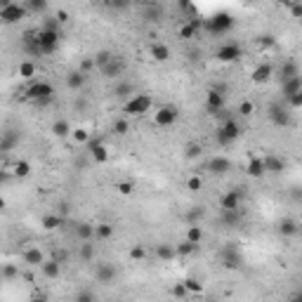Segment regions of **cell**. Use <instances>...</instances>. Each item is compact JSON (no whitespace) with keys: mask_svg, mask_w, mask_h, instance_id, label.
Returning a JSON list of instances; mask_svg holds the SVG:
<instances>
[{"mask_svg":"<svg viewBox=\"0 0 302 302\" xmlns=\"http://www.w3.org/2000/svg\"><path fill=\"white\" fill-rule=\"evenodd\" d=\"M187 189H189V191H201V189H203V180H201V177H198V175H191V177H189V180H187Z\"/></svg>","mask_w":302,"mask_h":302,"instance_id":"f907efd6","label":"cell"},{"mask_svg":"<svg viewBox=\"0 0 302 302\" xmlns=\"http://www.w3.org/2000/svg\"><path fill=\"white\" fill-rule=\"evenodd\" d=\"M24 5H26V10L29 12H36V14L47 10V2H45V0H26Z\"/></svg>","mask_w":302,"mask_h":302,"instance_id":"ee69618b","label":"cell"},{"mask_svg":"<svg viewBox=\"0 0 302 302\" xmlns=\"http://www.w3.org/2000/svg\"><path fill=\"white\" fill-rule=\"evenodd\" d=\"M74 302H97V295L92 291H80V293H76Z\"/></svg>","mask_w":302,"mask_h":302,"instance_id":"816d5d0a","label":"cell"},{"mask_svg":"<svg viewBox=\"0 0 302 302\" xmlns=\"http://www.w3.org/2000/svg\"><path fill=\"white\" fill-rule=\"evenodd\" d=\"M279 76H281V83H286V80H293V78H298L300 76V69L298 64L293 62V59H286L279 69Z\"/></svg>","mask_w":302,"mask_h":302,"instance_id":"603a6c76","label":"cell"},{"mask_svg":"<svg viewBox=\"0 0 302 302\" xmlns=\"http://www.w3.org/2000/svg\"><path fill=\"white\" fill-rule=\"evenodd\" d=\"M57 19L64 24V22H69V14H66V12H57Z\"/></svg>","mask_w":302,"mask_h":302,"instance_id":"6125c7cd","label":"cell"},{"mask_svg":"<svg viewBox=\"0 0 302 302\" xmlns=\"http://www.w3.org/2000/svg\"><path fill=\"white\" fill-rule=\"evenodd\" d=\"M288 107H291V109H300L302 107V90L293 99H288Z\"/></svg>","mask_w":302,"mask_h":302,"instance_id":"680465c9","label":"cell"},{"mask_svg":"<svg viewBox=\"0 0 302 302\" xmlns=\"http://www.w3.org/2000/svg\"><path fill=\"white\" fill-rule=\"evenodd\" d=\"M95 231H97V225H90V222L76 225V236L80 238V241H92V238H95Z\"/></svg>","mask_w":302,"mask_h":302,"instance_id":"83f0119b","label":"cell"},{"mask_svg":"<svg viewBox=\"0 0 302 302\" xmlns=\"http://www.w3.org/2000/svg\"><path fill=\"white\" fill-rule=\"evenodd\" d=\"M225 104H226L225 92H220V90H215V87H210V90H208V95H205V109H208L210 113H222V111H225Z\"/></svg>","mask_w":302,"mask_h":302,"instance_id":"8fae6325","label":"cell"},{"mask_svg":"<svg viewBox=\"0 0 302 302\" xmlns=\"http://www.w3.org/2000/svg\"><path fill=\"white\" fill-rule=\"evenodd\" d=\"M288 302H302V293H298V295H295V298H291Z\"/></svg>","mask_w":302,"mask_h":302,"instance_id":"e7e4bbea","label":"cell"},{"mask_svg":"<svg viewBox=\"0 0 302 302\" xmlns=\"http://www.w3.org/2000/svg\"><path fill=\"white\" fill-rule=\"evenodd\" d=\"M300 90H302V76L293 78V80H286V83H281V95H283L286 99H293Z\"/></svg>","mask_w":302,"mask_h":302,"instance_id":"7402d4cb","label":"cell"},{"mask_svg":"<svg viewBox=\"0 0 302 302\" xmlns=\"http://www.w3.org/2000/svg\"><path fill=\"white\" fill-rule=\"evenodd\" d=\"M95 255H97V248H95L92 241H83V243L78 246V258L83 260V262H92Z\"/></svg>","mask_w":302,"mask_h":302,"instance_id":"f1b7e54d","label":"cell"},{"mask_svg":"<svg viewBox=\"0 0 302 302\" xmlns=\"http://www.w3.org/2000/svg\"><path fill=\"white\" fill-rule=\"evenodd\" d=\"M2 279L5 281H12V279H19V267L17 264H2Z\"/></svg>","mask_w":302,"mask_h":302,"instance_id":"60d3db41","label":"cell"},{"mask_svg":"<svg viewBox=\"0 0 302 302\" xmlns=\"http://www.w3.org/2000/svg\"><path fill=\"white\" fill-rule=\"evenodd\" d=\"M170 293H173V298H187V295H189V291H187V286H184V283H175Z\"/></svg>","mask_w":302,"mask_h":302,"instance_id":"9f6ffc18","label":"cell"},{"mask_svg":"<svg viewBox=\"0 0 302 302\" xmlns=\"http://www.w3.org/2000/svg\"><path fill=\"white\" fill-rule=\"evenodd\" d=\"M26 99L36 102L38 107H45L54 99V87L47 80H33L31 85L26 87Z\"/></svg>","mask_w":302,"mask_h":302,"instance_id":"6da1fadb","label":"cell"},{"mask_svg":"<svg viewBox=\"0 0 302 302\" xmlns=\"http://www.w3.org/2000/svg\"><path fill=\"white\" fill-rule=\"evenodd\" d=\"M175 255H177L175 246H168V243H158V246H156V258L163 260V262H170Z\"/></svg>","mask_w":302,"mask_h":302,"instance_id":"4dcf8cb0","label":"cell"},{"mask_svg":"<svg viewBox=\"0 0 302 302\" xmlns=\"http://www.w3.org/2000/svg\"><path fill=\"white\" fill-rule=\"evenodd\" d=\"M286 7L291 10L293 19H302V2H286Z\"/></svg>","mask_w":302,"mask_h":302,"instance_id":"11a10c76","label":"cell"},{"mask_svg":"<svg viewBox=\"0 0 302 302\" xmlns=\"http://www.w3.org/2000/svg\"><path fill=\"white\" fill-rule=\"evenodd\" d=\"M149 54H151V59L153 62H168L173 54H170V47L168 45H163V43H151L149 45Z\"/></svg>","mask_w":302,"mask_h":302,"instance_id":"44dd1931","label":"cell"},{"mask_svg":"<svg viewBox=\"0 0 302 302\" xmlns=\"http://www.w3.org/2000/svg\"><path fill=\"white\" fill-rule=\"evenodd\" d=\"M184 286H187V291L189 293H203V283L198 279H194V276H189V279H184L182 281Z\"/></svg>","mask_w":302,"mask_h":302,"instance_id":"c3c4849f","label":"cell"},{"mask_svg":"<svg viewBox=\"0 0 302 302\" xmlns=\"http://www.w3.org/2000/svg\"><path fill=\"white\" fill-rule=\"evenodd\" d=\"M241 137V125L234 118H226L222 123V128L217 130V144L220 147H229L231 142H236Z\"/></svg>","mask_w":302,"mask_h":302,"instance_id":"277c9868","label":"cell"},{"mask_svg":"<svg viewBox=\"0 0 302 302\" xmlns=\"http://www.w3.org/2000/svg\"><path fill=\"white\" fill-rule=\"evenodd\" d=\"M22 260H24V264H29V267H43L45 255H43V250L40 248H26Z\"/></svg>","mask_w":302,"mask_h":302,"instance_id":"d6986e66","label":"cell"},{"mask_svg":"<svg viewBox=\"0 0 302 302\" xmlns=\"http://www.w3.org/2000/svg\"><path fill=\"white\" fill-rule=\"evenodd\" d=\"M92 69H97V64H95V57H85V59L80 62V69H78V71L87 76L90 71H92Z\"/></svg>","mask_w":302,"mask_h":302,"instance_id":"f5cc1de1","label":"cell"},{"mask_svg":"<svg viewBox=\"0 0 302 302\" xmlns=\"http://www.w3.org/2000/svg\"><path fill=\"white\" fill-rule=\"evenodd\" d=\"M95 238H97V241H109V238H113V225H109V222H99L97 231H95Z\"/></svg>","mask_w":302,"mask_h":302,"instance_id":"d6a6232c","label":"cell"},{"mask_svg":"<svg viewBox=\"0 0 302 302\" xmlns=\"http://www.w3.org/2000/svg\"><path fill=\"white\" fill-rule=\"evenodd\" d=\"M17 144H19V135H17V132H5V135H2V142H0V151L7 153V151H12Z\"/></svg>","mask_w":302,"mask_h":302,"instance_id":"1f68e13d","label":"cell"},{"mask_svg":"<svg viewBox=\"0 0 302 302\" xmlns=\"http://www.w3.org/2000/svg\"><path fill=\"white\" fill-rule=\"evenodd\" d=\"M180 10H182V12H187V14H194V12H196V7H194V5H191V2H187V0H182V2H180Z\"/></svg>","mask_w":302,"mask_h":302,"instance_id":"91938a15","label":"cell"},{"mask_svg":"<svg viewBox=\"0 0 302 302\" xmlns=\"http://www.w3.org/2000/svg\"><path fill=\"white\" fill-rule=\"evenodd\" d=\"M246 198V191H241V187L229 189L220 196V210H241V201Z\"/></svg>","mask_w":302,"mask_h":302,"instance_id":"ba28073f","label":"cell"},{"mask_svg":"<svg viewBox=\"0 0 302 302\" xmlns=\"http://www.w3.org/2000/svg\"><path fill=\"white\" fill-rule=\"evenodd\" d=\"M217 62H225V64H234V62H238L241 57H243V50H241V45L238 43H225L217 47Z\"/></svg>","mask_w":302,"mask_h":302,"instance_id":"52a82bcc","label":"cell"},{"mask_svg":"<svg viewBox=\"0 0 302 302\" xmlns=\"http://www.w3.org/2000/svg\"><path fill=\"white\" fill-rule=\"evenodd\" d=\"M113 57H116V54L111 52V50H99V52L95 54V64H97V69H104Z\"/></svg>","mask_w":302,"mask_h":302,"instance_id":"f35d334b","label":"cell"},{"mask_svg":"<svg viewBox=\"0 0 302 302\" xmlns=\"http://www.w3.org/2000/svg\"><path fill=\"white\" fill-rule=\"evenodd\" d=\"M253 113H255V104H253V102H248V99H243V102L238 104V116L248 118V116H253Z\"/></svg>","mask_w":302,"mask_h":302,"instance_id":"7dc6e473","label":"cell"},{"mask_svg":"<svg viewBox=\"0 0 302 302\" xmlns=\"http://www.w3.org/2000/svg\"><path fill=\"white\" fill-rule=\"evenodd\" d=\"M113 97L116 99H132L135 97V85L132 83H128V80H123V83H118V85L113 87Z\"/></svg>","mask_w":302,"mask_h":302,"instance_id":"4316f807","label":"cell"},{"mask_svg":"<svg viewBox=\"0 0 302 302\" xmlns=\"http://www.w3.org/2000/svg\"><path fill=\"white\" fill-rule=\"evenodd\" d=\"M40 271H43L45 279H59V276H62V264H59L57 260H45Z\"/></svg>","mask_w":302,"mask_h":302,"instance_id":"484cf974","label":"cell"},{"mask_svg":"<svg viewBox=\"0 0 302 302\" xmlns=\"http://www.w3.org/2000/svg\"><path fill=\"white\" fill-rule=\"evenodd\" d=\"M279 234L281 236H295V234H298V225H295L293 220H283L279 225Z\"/></svg>","mask_w":302,"mask_h":302,"instance_id":"ab89813d","label":"cell"},{"mask_svg":"<svg viewBox=\"0 0 302 302\" xmlns=\"http://www.w3.org/2000/svg\"><path fill=\"white\" fill-rule=\"evenodd\" d=\"M151 109V95H135L132 99H128L125 102V107H123V111L128 113V116H144L147 111Z\"/></svg>","mask_w":302,"mask_h":302,"instance_id":"8992f818","label":"cell"},{"mask_svg":"<svg viewBox=\"0 0 302 302\" xmlns=\"http://www.w3.org/2000/svg\"><path fill=\"white\" fill-rule=\"evenodd\" d=\"M107 7H111V10H125V7H130V2H107Z\"/></svg>","mask_w":302,"mask_h":302,"instance_id":"94428289","label":"cell"},{"mask_svg":"<svg viewBox=\"0 0 302 302\" xmlns=\"http://www.w3.org/2000/svg\"><path fill=\"white\" fill-rule=\"evenodd\" d=\"M62 40V31H47V29H38V45L43 54H54Z\"/></svg>","mask_w":302,"mask_h":302,"instance_id":"5b68a950","label":"cell"},{"mask_svg":"<svg viewBox=\"0 0 302 302\" xmlns=\"http://www.w3.org/2000/svg\"><path fill=\"white\" fill-rule=\"evenodd\" d=\"M203 29L208 33H213V36H225L226 31H231V29H234V17H231V14H226V12H217L215 17L205 19Z\"/></svg>","mask_w":302,"mask_h":302,"instance_id":"7a4b0ae2","label":"cell"},{"mask_svg":"<svg viewBox=\"0 0 302 302\" xmlns=\"http://www.w3.org/2000/svg\"><path fill=\"white\" fill-rule=\"evenodd\" d=\"M267 116H269V120L276 128H288V125H291V113H288V109L283 107V104H279V102L271 104Z\"/></svg>","mask_w":302,"mask_h":302,"instance_id":"7c38bea8","label":"cell"},{"mask_svg":"<svg viewBox=\"0 0 302 302\" xmlns=\"http://www.w3.org/2000/svg\"><path fill=\"white\" fill-rule=\"evenodd\" d=\"M201 238H203V229L198 225H189L187 226V241L189 243H194V246H198L201 243Z\"/></svg>","mask_w":302,"mask_h":302,"instance_id":"836d02e7","label":"cell"},{"mask_svg":"<svg viewBox=\"0 0 302 302\" xmlns=\"http://www.w3.org/2000/svg\"><path fill=\"white\" fill-rule=\"evenodd\" d=\"M87 147H90V156H92V161L95 163H107L109 161V149L99 140H90L87 142Z\"/></svg>","mask_w":302,"mask_h":302,"instance_id":"ac0fdd59","label":"cell"},{"mask_svg":"<svg viewBox=\"0 0 302 302\" xmlns=\"http://www.w3.org/2000/svg\"><path fill=\"white\" fill-rule=\"evenodd\" d=\"M246 173H248V177H262V175L267 173L264 170V158H260V156H250L248 165H246Z\"/></svg>","mask_w":302,"mask_h":302,"instance_id":"cb8c5ba5","label":"cell"},{"mask_svg":"<svg viewBox=\"0 0 302 302\" xmlns=\"http://www.w3.org/2000/svg\"><path fill=\"white\" fill-rule=\"evenodd\" d=\"M144 255H147V253H144V248H142V246L130 248V258H132V260H144Z\"/></svg>","mask_w":302,"mask_h":302,"instance_id":"6f0895ef","label":"cell"},{"mask_svg":"<svg viewBox=\"0 0 302 302\" xmlns=\"http://www.w3.org/2000/svg\"><path fill=\"white\" fill-rule=\"evenodd\" d=\"M26 14H29V10H26L24 2H10V0H5L0 5V19H2V24H17V22H22Z\"/></svg>","mask_w":302,"mask_h":302,"instance_id":"3957f363","label":"cell"},{"mask_svg":"<svg viewBox=\"0 0 302 302\" xmlns=\"http://www.w3.org/2000/svg\"><path fill=\"white\" fill-rule=\"evenodd\" d=\"M175 250H177V255H182V258H187V255H191V253L196 250V246H194V243H189V241L184 238L182 243H177V246H175Z\"/></svg>","mask_w":302,"mask_h":302,"instance_id":"bcb514c9","label":"cell"},{"mask_svg":"<svg viewBox=\"0 0 302 302\" xmlns=\"http://www.w3.org/2000/svg\"><path fill=\"white\" fill-rule=\"evenodd\" d=\"M113 132L118 135V137H123V135H128L130 132V123L128 118H118L116 123H113Z\"/></svg>","mask_w":302,"mask_h":302,"instance_id":"681fc988","label":"cell"},{"mask_svg":"<svg viewBox=\"0 0 302 302\" xmlns=\"http://www.w3.org/2000/svg\"><path fill=\"white\" fill-rule=\"evenodd\" d=\"M264 170L271 175H281L286 170V161L279 158V156H274V153H267V156H264Z\"/></svg>","mask_w":302,"mask_h":302,"instance_id":"ffe728a7","label":"cell"},{"mask_svg":"<svg viewBox=\"0 0 302 302\" xmlns=\"http://www.w3.org/2000/svg\"><path fill=\"white\" fill-rule=\"evenodd\" d=\"M85 80H87L85 74H80V71H71V74L66 76V87H69L71 92H78V90H83V87H85Z\"/></svg>","mask_w":302,"mask_h":302,"instance_id":"d4e9b609","label":"cell"},{"mask_svg":"<svg viewBox=\"0 0 302 302\" xmlns=\"http://www.w3.org/2000/svg\"><path fill=\"white\" fill-rule=\"evenodd\" d=\"M276 45V38L271 36V33H262L258 38V47L260 50H269V47H274Z\"/></svg>","mask_w":302,"mask_h":302,"instance_id":"7bdbcfd3","label":"cell"},{"mask_svg":"<svg viewBox=\"0 0 302 302\" xmlns=\"http://www.w3.org/2000/svg\"><path fill=\"white\" fill-rule=\"evenodd\" d=\"M40 225H43L45 231H54V229H59V226L64 225V217L62 215H45L43 220H40Z\"/></svg>","mask_w":302,"mask_h":302,"instance_id":"f546056e","label":"cell"},{"mask_svg":"<svg viewBox=\"0 0 302 302\" xmlns=\"http://www.w3.org/2000/svg\"><path fill=\"white\" fill-rule=\"evenodd\" d=\"M31 302H47V298H45V295H36Z\"/></svg>","mask_w":302,"mask_h":302,"instance_id":"be15d7a7","label":"cell"},{"mask_svg":"<svg viewBox=\"0 0 302 302\" xmlns=\"http://www.w3.org/2000/svg\"><path fill=\"white\" fill-rule=\"evenodd\" d=\"M116 189H118L123 196H130L132 191H135V184L130 182V180H125V182H118V184H116Z\"/></svg>","mask_w":302,"mask_h":302,"instance_id":"db71d44e","label":"cell"},{"mask_svg":"<svg viewBox=\"0 0 302 302\" xmlns=\"http://www.w3.org/2000/svg\"><path fill=\"white\" fill-rule=\"evenodd\" d=\"M71 137H74V142H78V144H87V142L92 140L85 128H76L74 132H71Z\"/></svg>","mask_w":302,"mask_h":302,"instance_id":"f6af8a7d","label":"cell"},{"mask_svg":"<svg viewBox=\"0 0 302 302\" xmlns=\"http://www.w3.org/2000/svg\"><path fill=\"white\" fill-rule=\"evenodd\" d=\"M203 26V22L198 19V17H191V19H187V22L180 26V38L182 40H189V38H196V33H198V29Z\"/></svg>","mask_w":302,"mask_h":302,"instance_id":"2e32d148","label":"cell"},{"mask_svg":"<svg viewBox=\"0 0 302 302\" xmlns=\"http://www.w3.org/2000/svg\"><path fill=\"white\" fill-rule=\"evenodd\" d=\"M12 175H14V177H29V175H31V165H29V161L14 163V165H12Z\"/></svg>","mask_w":302,"mask_h":302,"instance_id":"d590c367","label":"cell"},{"mask_svg":"<svg viewBox=\"0 0 302 302\" xmlns=\"http://www.w3.org/2000/svg\"><path fill=\"white\" fill-rule=\"evenodd\" d=\"M177 118H180V111H177V107H173V104H165V107H161L153 113V123H156L158 128H170Z\"/></svg>","mask_w":302,"mask_h":302,"instance_id":"9c48e42d","label":"cell"},{"mask_svg":"<svg viewBox=\"0 0 302 302\" xmlns=\"http://www.w3.org/2000/svg\"><path fill=\"white\" fill-rule=\"evenodd\" d=\"M52 132L57 135V137H66V135H71L74 130H71V125H69V123H66L64 118H59V120H54Z\"/></svg>","mask_w":302,"mask_h":302,"instance_id":"e575fe53","label":"cell"},{"mask_svg":"<svg viewBox=\"0 0 302 302\" xmlns=\"http://www.w3.org/2000/svg\"><path fill=\"white\" fill-rule=\"evenodd\" d=\"M123 71H125V59H123V57H118V54H116V57H113V59L104 66V69H99V74L104 76V78H118Z\"/></svg>","mask_w":302,"mask_h":302,"instance_id":"9a60e30c","label":"cell"},{"mask_svg":"<svg viewBox=\"0 0 302 302\" xmlns=\"http://www.w3.org/2000/svg\"><path fill=\"white\" fill-rule=\"evenodd\" d=\"M205 170L210 175H226L229 170H231V161L226 158V156H213L210 161H208V165H205Z\"/></svg>","mask_w":302,"mask_h":302,"instance_id":"4fadbf2b","label":"cell"},{"mask_svg":"<svg viewBox=\"0 0 302 302\" xmlns=\"http://www.w3.org/2000/svg\"><path fill=\"white\" fill-rule=\"evenodd\" d=\"M19 76L26 78V80H31L33 76H36V64H33V62H22V64H19Z\"/></svg>","mask_w":302,"mask_h":302,"instance_id":"b9f144b4","label":"cell"},{"mask_svg":"<svg viewBox=\"0 0 302 302\" xmlns=\"http://www.w3.org/2000/svg\"><path fill=\"white\" fill-rule=\"evenodd\" d=\"M222 267L225 269H238L241 267V253H238L234 246H226V248H222Z\"/></svg>","mask_w":302,"mask_h":302,"instance_id":"5bb4252c","label":"cell"},{"mask_svg":"<svg viewBox=\"0 0 302 302\" xmlns=\"http://www.w3.org/2000/svg\"><path fill=\"white\" fill-rule=\"evenodd\" d=\"M116 276H118V269H116L111 262H99L97 267H95V279H97V283H102V286H111V283L116 281Z\"/></svg>","mask_w":302,"mask_h":302,"instance_id":"30bf717a","label":"cell"},{"mask_svg":"<svg viewBox=\"0 0 302 302\" xmlns=\"http://www.w3.org/2000/svg\"><path fill=\"white\" fill-rule=\"evenodd\" d=\"M203 153V147L198 144V142H189L187 147H184V156L189 158V161H194V158H198Z\"/></svg>","mask_w":302,"mask_h":302,"instance_id":"8d00e7d4","label":"cell"},{"mask_svg":"<svg viewBox=\"0 0 302 302\" xmlns=\"http://www.w3.org/2000/svg\"><path fill=\"white\" fill-rule=\"evenodd\" d=\"M271 76H274V66L271 64H258L255 69H253V74H250V78H253V83L255 85H262V83H267Z\"/></svg>","mask_w":302,"mask_h":302,"instance_id":"e0dca14e","label":"cell"},{"mask_svg":"<svg viewBox=\"0 0 302 302\" xmlns=\"http://www.w3.org/2000/svg\"><path fill=\"white\" fill-rule=\"evenodd\" d=\"M222 222L229 226H236L241 222V210H222Z\"/></svg>","mask_w":302,"mask_h":302,"instance_id":"74e56055","label":"cell"}]
</instances>
